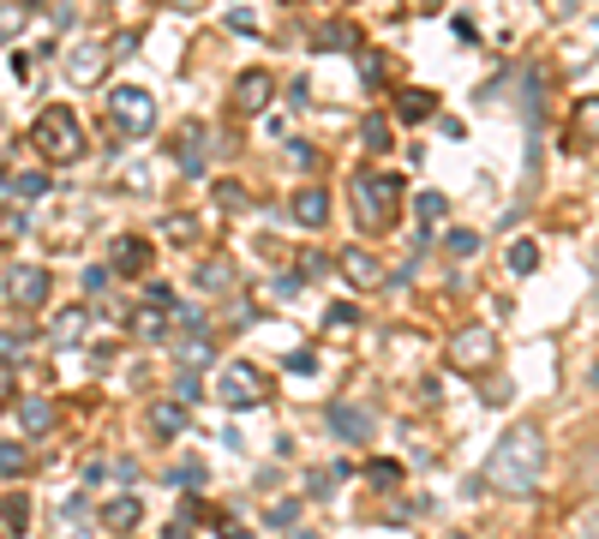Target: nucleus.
Returning <instances> with one entry per match:
<instances>
[{"label":"nucleus","mask_w":599,"mask_h":539,"mask_svg":"<svg viewBox=\"0 0 599 539\" xmlns=\"http://www.w3.org/2000/svg\"><path fill=\"white\" fill-rule=\"evenodd\" d=\"M569 133H576V144H593L599 138V96L576 102V126H569Z\"/></svg>","instance_id":"24"},{"label":"nucleus","mask_w":599,"mask_h":539,"mask_svg":"<svg viewBox=\"0 0 599 539\" xmlns=\"http://www.w3.org/2000/svg\"><path fill=\"white\" fill-rule=\"evenodd\" d=\"M174 163H180L186 174H198V168H204V133H198V126H186V133L174 138Z\"/></svg>","instance_id":"20"},{"label":"nucleus","mask_w":599,"mask_h":539,"mask_svg":"<svg viewBox=\"0 0 599 539\" xmlns=\"http://www.w3.org/2000/svg\"><path fill=\"white\" fill-rule=\"evenodd\" d=\"M288 210H295L300 228H324V222H330V193H324V186H300Z\"/></svg>","instance_id":"13"},{"label":"nucleus","mask_w":599,"mask_h":539,"mask_svg":"<svg viewBox=\"0 0 599 539\" xmlns=\"http://www.w3.org/2000/svg\"><path fill=\"white\" fill-rule=\"evenodd\" d=\"M84 324H91V312H84V305H72V312H61V324H54V342H79Z\"/></svg>","instance_id":"29"},{"label":"nucleus","mask_w":599,"mask_h":539,"mask_svg":"<svg viewBox=\"0 0 599 539\" xmlns=\"http://www.w3.org/2000/svg\"><path fill=\"white\" fill-rule=\"evenodd\" d=\"M335 270H342V282H354V288H384L390 282L384 258L366 252V246H342V252H335Z\"/></svg>","instance_id":"7"},{"label":"nucleus","mask_w":599,"mask_h":539,"mask_svg":"<svg viewBox=\"0 0 599 539\" xmlns=\"http://www.w3.org/2000/svg\"><path fill=\"white\" fill-rule=\"evenodd\" d=\"M360 144H366L372 156H384L390 144H396V138H390V121H384V114H372V121H360Z\"/></svg>","instance_id":"26"},{"label":"nucleus","mask_w":599,"mask_h":539,"mask_svg":"<svg viewBox=\"0 0 599 539\" xmlns=\"http://www.w3.org/2000/svg\"><path fill=\"white\" fill-rule=\"evenodd\" d=\"M366 479L378 491H390V486H402V462H390V456H378V462H366Z\"/></svg>","instance_id":"27"},{"label":"nucleus","mask_w":599,"mask_h":539,"mask_svg":"<svg viewBox=\"0 0 599 539\" xmlns=\"http://www.w3.org/2000/svg\"><path fill=\"white\" fill-rule=\"evenodd\" d=\"M0 516H7L12 533H24V528H31V498H19V491H12V498H0Z\"/></svg>","instance_id":"28"},{"label":"nucleus","mask_w":599,"mask_h":539,"mask_svg":"<svg viewBox=\"0 0 599 539\" xmlns=\"http://www.w3.org/2000/svg\"><path fill=\"white\" fill-rule=\"evenodd\" d=\"M492 354H498V336H492L486 324H467V330H456V342H450V360H456L462 372L492 366Z\"/></svg>","instance_id":"8"},{"label":"nucleus","mask_w":599,"mask_h":539,"mask_svg":"<svg viewBox=\"0 0 599 539\" xmlns=\"http://www.w3.org/2000/svg\"><path fill=\"white\" fill-rule=\"evenodd\" d=\"M330 426H335V438H342V444H372L378 414H372L366 402H335L330 407Z\"/></svg>","instance_id":"10"},{"label":"nucleus","mask_w":599,"mask_h":539,"mask_svg":"<svg viewBox=\"0 0 599 539\" xmlns=\"http://www.w3.org/2000/svg\"><path fill=\"white\" fill-rule=\"evenodd\" d=\"M198 288H204V294H228V288H234V265H228V258H210V265L198 270Z\"/></svg>","instance_id":"22"},{"label":"nucleus","mask_w":599,"mask_h":539,"mask_svg":"<svg viewBox=\"0 0 599 539\" xmlns=\"http://www.w3.org/2000/svg\"><path fill=\"white\" fill-rule=\"evenodd\" d=\"M24 468H31V456H24V444L19 438H7V444H0V474H24Z\"/></svg>","instance_id":"31"},{"label":"nucleus","mask_w":599,"mask_h":539,"mask_svg":"<svg viewBox=\"0 0 599 539\" xmlns=\"http://www.w3.org/2000/svg\"><path fill=\"white\" fill-rule=\"evenodd\" d=\"M24 19H31V7H24V0H0V49L24 31Z\"/></svg>","instance_id":"25"},{"label":"nucleus","mask_w":599,"mask_h":539,"mask_svg":"<svg viewBox=\"0 0 599 539\" xmlns=\"http://www.w3.org/2000/svg\"><path fill=\"white\" fill-rule=\"evenodd\" d=\"M133 336L138 342H168L174 330H168V305H138L133 312Z\"/></svg>","instance_id":"15"},{"label":"nucleus","mask_w":599,"mask_h":539,"mask_svg":"<svg viewBox=\"0 0 599 539\" xmlns=\"http://www.w3.org/2000/svg\"><path fill=\"white\" fill-rule=\"evenodd\" d=\"M138 516H144V509H138L133 491H126V498H114V504H102V528H109V533H133Z\"/></svg>","instance_id":"16"},{"label":"nucleus","mask_w":599,"mask_h":539,"mask_svg":"<svg viewBox=\"0 0 599 539\" xmlns=\"http://www.w3.org/2000/svg\"><path fill=\"white\" fill-rule=\"evenodd\" d=\"M151 432L156 438H180L186 432V402H156L151 407Z\"/></svg>","instance_id":"18"},{"label":"nucleus","mask_w":599,"mask_h":539,"mask_svg":"<svg viewBox=\"0 0 599 539\" xmlns=\"http://www.w3.org/2000/svg\"><path fill=\"white\" fill-rule=\"evenodd\" d=\"M144 265H151V246L144 240H114V270L121 276H144Z\"/></svg>","instance_id":"19"},{"label":"nucleus","mask_w":599,"mask_h":539,"mask_svg":"<svg viewBox=\"0 0 599 539\" xmlns=\"http://www.w3.org/2000/svg\"><path fill=\"white\" fill-rule=\"evenodd\" d=\"M569 539H599V504H588L576 521H569Z\"/></svg>","instance_id":"33"},{"label":"nucleus","mask_w":599,"mask_h":539,"mask_svg":"<svg viewBox=\"0 0 599 539\" xmlns=\"http://www.w3.org/2000/svg\"><path fill=\"white\" fill-rule=\"evenodd\" d=\"M216 402L234 407V414H246V407H265L270 402V377L252 366V360H228L223 372H216Z\"/></svg>","instance_id":"4"},{"label":"nucleus","mask_w":599,"mask_h":539,"mask_svg":"<svg viewBox=\"0 0 599 539\" xmlns=\"http://www.w3.org/2000/svg\"><path fill=\"white\" fill-rule=\"evenodd\" d=\"M31 151L42 156V163H79V156H84V126H79V114H72L66 102H49V108H37V121H31Z\"/></svg>","instance_id":"3"},{"label":"nucleus","mask_w":599,"mask_h":539,"mask_svg":"<svg viewBox=\"0 0 599 539\" xmlns=\"http://www.w3.org/2000/svg\"><path fill=\"white\" fill-rule=\"evenodd\" d=\"M0 151H7V114H0Z\"/></svg>","instance_id":"40"},{"label":"nucleus","mask_w":599,"mask_h":539,"mask_svg":"<svg viewBox=\"0 0 599 539\" xmlns=\"http://www.w3.org/2000/svg\"><path fill=\"white\" fill-rule=\"evenodd\" d=\"M402 174H384V168H360L354 180H348V204H354V222L366 228V235H384V228H396L402 216Z\"/></svg>","instance_id":"2"},{"label":"nucleus","mask_w":599,"mask_h":539,"mask_svg":"<svg viewBox=\"0 0 599 539\" xmlns=\"http://www.w3.org/2000/svg\"><path fill=\"white\" fill-rule=\"evenodd\" d=\"M414 216H420V228L432 235V228L450 216V198H444V193H420V198H414Z\"/></svg>","instance_id":"23"},{"label":"nucleus","mask_w":599,"mask_h":539,"mask_svg":"<svg viewBox=\"0 0 599 539\" xmlns=\"http://www.w3.org/2000/svg\"><path fill=\"white\" fill-rule=\"evenodd\" d=\"M223 539H252V533H246V528H228V533H223Z\"/></svg>","instance_id":"39"},{"label":"nucleus","mask_w":599,"mask_h":539,"mask_svg":"<svg viewBox=\"0 0 599 539\" xmlns=\"http://www.w3.org/2000/svg\"><path fill=\"white\" fill-rule=\"evenodd\" d=\"M168 348H174V360H180V366L193 372V366H204V360H210V330H204L198 318H186L180 336H168Z\"/></svg>","instance_id":"11"},{"label":"nucleus","mask_w":599,"mask_h":539,"mask_svg":"<svg viewBox=\"0 0 599 539\" xmlns=\"http://www.w3.org/2000/svg\"><path fill=\"white\" fill-rule=\"evenodd\" d=\"M342 474H348V468H318V479H312V498H330V491L342 486Z\"/></svg>","instance_id":"34"},{"label":"nucleus","mask_w":599,"mask_h":539,"mask_svg":"<svg viewBox=\"0 0 599 539\" xmlns=\"http://www.w3.org/2000/svg\"><path fill=\"white\" fill-rule=\"evenodd\" d=\"M24 7H31V12H37V7H42V0H24Z\"/></svg>","instance_id":"42"},{"label":"nucleus","mask_w":599,"mask_h":539,"mask_svg":"<svg viewBox=\"0 0 599 539\" xmlns=\"http://www.w3.org/2000/svg\"><path fill=\"white\" fill-rule=\"evenodd\" d=\"M109 126L121 138H151L156 126V96L144 91V84H121V91H109Z\"/></svg>","instance_id":"5"},{"label":"nucleus","mask_w":599,"mask_h":539,"mask_svg":"<svg viewBox=\"0 0 599 539\" xmlns=\"http://www.w3.org/2000/svg\"><path fill=\"white\" fill-rule=\"evenodd\" d=\"M450 258H474L479 252V235H474V228H450Z\"/></svg>","instance_id":"32"},{"label":"nucleus","mask_w":599,"mask_h":539,"mask_svg":"<svg viewBox=\"0 0 599 539\" xmlns=\"http://www.w3.org/2000/svg\"><path fill=\"white\" fill-rule=\"evenodd\" d=\"M270 96H276L270 72H240V84H234V108H240V114H265Z\"/></svg>","instance_id":"12"},{"label":"nucleus","mask_w":599,"mask_h":539,"mask_svg":"<svg viewBox=\"0 0 599 539\" xmlns=\"http://www.w3.org/2000/svg\"><path fill=\"white\" fill-rule=\"evenodd\" d=\"M593 390H599V366H593Z\"/></svg>","instance_id":"43"},{"label":"nucleus","mask_w":599,"mask_h":539,"mask_svg":"<svg viewBox=\"0 0 599 539\" xmlns=\"http://www.w3.org/2000/svg\"><path fill=\"white\" fill-rule=\"evenodd\" d=\"M109 61H114V42H72L61 54V72H66L72 91H84V84H96L102 72H109Z\"/></svg>","instance_id":"6"},{"label":"nucleus","mask_w":599,"mask_h":539,"mask_svg":"<svg viewBox=\"0 0 599 539\" xmlns=\"http://www.w3.org/2000/svg\"><path fill=\"white\" fill-rule=\"evenodd\" d=\"M509 270H516V276H534V270H539V246H534V240H516V246H509Z\"/></svg>","instance_id":"30"},{"label":"nucleus","mask_w":599,"mask_h":539,"mask_svg":"<svg viewBox=\"0 0 599 539\" xmlns=\"http://www.w3.org/2000/svg\"><path fill=\"white\" fill-rule=\"evenodd\" d=\"M295 516H300V504L288 498V504H276L270 516H265V528H295Z\"/></svg>","instance_id":"35"},{"label":"nucleus","mask_w":599,"mask_h":539,"mask_svg":"<svg viewBox=\"0 0 599 539\" xmlns=\"http://www.w3.org/2000/svg\"><path fill=\"white\" fill-rule=\"evenodd\" d=\"M198 372H180V384H174V402H198Z\"/></svg>","instance_id":"36"},{"label":"nucleus","mask_w":599,"mask_h":539,"mask_svg":"<svg viewBox=\"0 0 599 539\" xmlns=\"http://www.w3.org/2000/svg\"><path fill=\"white\" fill-rule=\"evenodd\" d=\"M0 402H7V372H0Z\"/></svg>","instance_id":"41"},{"label":"nucleus","mask_w":599,"mask_h":539,"mask_svg":"<svg viewBox=\"0 0 599 539\" xmlns=\"http://www.w3.org/2000/svg\"><path fill=\"white\" fill-rule=\"evenodd\" d=\"M223 204H228V210H246V193L234 180H223Z\"/></svg>","instance_id":"37"},{"label":"nucleus","mask_w":599,"mask_h":539,"mask_svg":"<svg viewBox=\"0 0 599 539\" xmlns=\"http://www.w3.org/2000/svg\"><path fill=\"white\" fill-rule=\"evenodd\" d=\"M7 300L19 305V312L49 305V270H42V265H19V270L7 276Z\"/></svg>","instance_id":"9"},{"label":"nucleus","mask_w":599,"mask_h":539,"mask_svg":"<svg viewBox=\"0 0 599 539\" xmlns=\"http://www.w3.org/2000/svg\"><path fill=\"white\" fill-rule=\"evenodd\" d=\"M163 539H193V528H186V521H180V528H168Z\"/></svg>","instance_id":"38"},{"label":"nucleus","mask_w":599,"mask_h":539,"mask_svg":"<svg viewBox=\"0 0 599 539\" xmlns=\"http://www.w3.org/2000/svg\"><path fill=\"white\" fill-rule=\"evenodd\" d=\"M539 479H546V432H539L534 419H521V426H509L504 438L492 444L486 491H498V498H534Z\"/></svg>","instance_id":"1"},{"label":"nucleus","mask_w":599,"mask_h":539,"mask_svg":"<svg viewBox=\"0 0 599 539\" xmlns=\"http://www.w3.org/2000/svg\"><path fill=\"white\" fill-rule=\"evenodd\" d=\"M19 426L31 432V438H42V432L54 426V402H49V396H24V402H19Z\"/></svg>","instance_id":"17"},{"label":"nucleus","mask_w":599,"mask_h":539,"mask_svg":"<svg viewBox=\"0 0 599 539\" xmlns=\"http://www.w3.org/2000/svg\"><path fill=\"white\" fill-rule=\"evenodd\" d=\"M396 114H402V121H432V114H437V96H432V91H402V96H396Z\"/></svg>","instance_id":"21"},{"label":"nucleus","mask_w":599,"mask_h":539,"mask_svg":"<svg viewBox=\"0 0 599 539\" xmlns=\"http://www.w3.org/2000/svg\"><path fill=\"white\" fill-rule=\"evenodd\" d=\"M42 193H49V174H37V168H24V174H0V198L37 204Z\"/></svg>","instance_id":"14"}]
</instances>
